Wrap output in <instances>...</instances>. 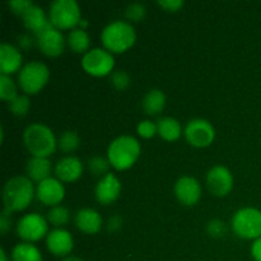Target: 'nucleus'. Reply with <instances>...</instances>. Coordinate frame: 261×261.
Masks as SVG:
<instances>
[{
	"mask_svg": "<svg viewBox=\"0 0 261 261\" xmlns=\"http://www.w3.org/2000/svg\"><path fill=\"white\" fill-rule=\"evenodd\" d=\"M36 196V189L32 180L27 176H14L5 182L3 189L4 208L9 213L22 212L28 208Z\"/></svg>",
	"mask_w": 261,
	"mask_h": 261,
	"instance_id": "f257e3e1",
	"label": "nucleus"
},
{
	"mask_svg": "<svg viewBox=\"0 0 261 261\" xmlns=\"http://www.w3.org/2000/svg\"><path fill=\"white\" fill-rule=\"evenodd\" d=\"M23 143L32 157L48 158L58 148V139L53 130L45 124L35 122L23 132Z\"/></svg>",
	"mask_w": 261,
	"mask_h": 261,
	"instance_id": "f03ea898",
	"label": "nucleus"
},
{
	"mask_svg": "<svg viewBox=\"0 0 261 261\" xmlns=\"http://www.w3.org/2000/svg\"><path fill=\"white\" fill-rule=\"evenodd\" d=\"M137 32L132 23L125 20H115L109 23L101 32V42L103 48L111 54L126 53L134 46Z\"/></svg>",
	"mask_w": 261,
	"mask_h": 261,
	"instance_id": "7ed1b4c3",
	"label": "nucleus"
},
{
	"mask_svg": "<svg viewBox=\"0 0 261 261\" xmlns=\"http://www.w3.org/2000/svg\"><path fill=\"white\" fill-rule=\"evenodd\" d=\"M140 143L132 135H121L110 143L107 148V158L111 167L117 171H125L135 165L140 155Z\"/></svg>",
	"mask_w": 261,
	"mask_h": 261,
	"instance_id": "20e7f679",
	"label": "nucleus"
},
{
	"mask_svg": "<svg viewBox=\"0 0 261 261\" xmlns=\"http://www.w3.org/2000/svg\"><path fill=\"white\" fill-rule=\"evenodd\" d=\"M50 79L47 65L41 61H30L18 73V86L27 96H33L42 91Z\"/></svg>",
	"mask_w": 261,
	"mask_h": 261,
	"instance_id": "39448f33",
	"label": "nucleus"
},
{
	"mask_svg": "<svg viewBox=\"0 0 261 261\" xmlns=\"http://www.w3.org/2000/svg\"><path fill=\"white\" fill-rule=\"evenodd\" d=\"M48 20L59 31L74 30L82 19L81 8L75 0H55L48 8Z\"/></svg>",
	"mask_w": 261,
	"mask_h": 261,
	"instance_id": "423d86ee",
	"label": "nucleus"
},
{
	"mask_svg": "<svg viewBox=\"0 0 261 261\" xmlns=\"http://www.w3.org/2000/svg\"><path fill=\"white\" fill-rule=\"evenodd\" d=\"M234 234L244 240H257L261 237V211L252 206L241 208L232 217Z\"/></svg>",
	"mask_w": 261,
	"mask_h": 261,
	"instance_id": "0eeeda50",
	"label": "nucleus"
},
{
	"mask_svg": "<svg viewBox=\"0 0 261 261\" xmlns=\"http://www.w3.org/2000/svg\"><path fill=\"white\" fill-rule=\"evenodd\" d=\"M82 68L87 74L97 78L111 75L115 68L114 54L103 47L91 48L83 55Z\"/></svg>",
	"mask_w": 261,
	"mask_h": 261,
	"instance_id": "6e6552de",
	"label": "nucleus"
},
{
	"mask_svg": "<svg viewBox=\"0 0 261 261\" xmlns=\"http://www.w3.org/2000/svg\"><path fill=\"white\" fill-rule=\"evenodd\" d=\"M15 232L19 239L24 242L32 244L47 237L48 234V222L45 217L38 213L24 214L18 221Z\"/></svg>",
	"mask_w": 261,
	"mask_h": 261,
	"instance_id": "1a4fd4ad",
	"label": "nucleus"
},
{
	"mask_svg": "<svg viewBox=\"0 0 261 261\" xmlns=\"http://www.w3.org/2000/svg\"><path fill=\"white\" fill-rule=\"evenodd\" d=\"M186 140L191 147L206 148L216 139V129L205 119H193L184 130Z\"/></svg>",
	"mask_w": 261,
	"mask_h": 261,
	"instance_id": "9d476101",
	"label": "nucleus"
},
{
	"mask_svg": "<svg viewBox=\"0 0 261 261\" xmlns=\"http://www.w3.org/2000/svg\"><path fill=\"white\" fill-rule=\"evenodd\" d=\"M35 41L38 50L48 58H58L65 50V37L61 33V31L51 25V23L42 32L36 35Z\"/></svg>",
	"mask_w": 261,
	"mask_h": 261,
	"instance_id": "9b49d317",
	"label": "nucleus"
},
{
	"mask_svg": "<svg viewBox=\"0 0 261 261\" xmlns=\"http://www.w3.org/2000/svg\"><path fill=\"white\" fill-rule=\"evenodd\" d=\"M206 188L214 196L223 198L233 189V176L224 166H214L206 173Z\"/></svg>",
	"mask_w": 261,
	"mask_h": 261,
	"instance_id": "f8f14e48",
	"label": "nucleus"
},
{
	"mask_svg": "<svg viewBox=\"0 0 261 261\" xmlns=\"http://www.w3.org/2000/svg\"><path fill=\"white\" fill-rule=\"evenodd\" d=\"M36 198L47 206H56L65 198V188L59 178L48 177L36 186Z\"/></svg>",
	"mask_w": 261,
	"mask_h": 261,
	"instance_id": "ddd939ff",
	"label": "nucleus"
},
{
	"mask_svg": "<svg viewBox=\"0 0 261 261\" xmlns=\"http://www.w3.org/2000/svg\"><path fill=\"white\" fill-rule=\"evenodd\" d=\"M176 199L185 206H194L201 198V185L195 177L182 176L178 178L173 188Z\"/></svg>",
	"mask_w": 261,
	"mask_h": 261,
	"instance_id": "4468645a",
	"label": "nucleus"
},
{
	"mask_svg": "<svg viewBox=\"0 0 261 261\" xmlns=\"http://www.w3.org/2000/svg\"><path fill=\"white\" fill-rule=\"evenodd\" d=\"M46 247L54 256L68 257L74 249V239L68 229L55 228L46 237Z\"/></svg>",
	"mask_w": 261,
	"mask_h": 261,
	"instance_id": "2eb2a0df",
	"label": "nucleus"
},
{
	"mask_svg": "<svg viewBox=\"0 0 261 261\" xmlns=\"http://www.w3.org/2000/svg\"><path fill=\"white\" fill-rule=\"evenodd\" d=\"M121 193V182L114 173H107L99 178L94 189V196L102 205H110L119 199Z\"/></svg>",
	"mask_w": 261,
	"mask_h": 261,
	"instance_id": "dca6fc26",
	"label": "nucleus"
},
{
	"mask_svg": "<svg viewBox=\"0 0 261 261\" xmlns=\"http://www.w3.org/2000/svg\"><path fill=\"white\" fill-rule=\"evenodd\" d=\"M55 175L61 182H75L83 175V163L75 155H66L55 165Z\"/></svg>",
	"mask_w": 261,
	"mask_h": 261,
	"instance_id": "f3484780",
	"label": "nucleus"
},
{
	"mask_svg": "<svg viewBox=\"0 0 261 261\" xmlns=\"http://www.w3.org/2000/svg\"><path fill=\"white\" fill-rule=\"evenodd\" d=\"M23 63V56L20 50L14 45L3 42L0 45V71L4 75H9L19 71Z\"/></svg>",
	"mask_w": 261,
	"mask_h": 261,
	"instance_id": "a211bd4d",
	"label": "nucleus"
},
{
	"mask_svg": "<svg viewBox=\"0 0 261 261\" xmlns=\"http://www.w3.org/2000/svg\"><path fill=\"white\" fill-rule=\"evenodd\" d=\"M75 226L86 234H96L102 228V217L96 209H79L75 214Z\"/></svg>",
	"mask_w": 261,
	"mask_h": 261,
	"instance_id": "6ab92c4d",
	"label": "nucleus"
},
{
	"mask_svg": "<svg viewBox=\"0 0 261 261\" xmlns=\"http://www.w3.org/2000/svg\"><path fill=\"white\" fill-rule=\"evenodd\" d=\"M22 19L24 27L27 28L30 32H32L35 36L38 35L40 32H42V31L50 24L48 15L46 14L45 10L36 4H32L27 10H25L24 14L22 15Z\"/></svg>",
	"mask_w": 261,
	"mask_h": 261,
	"instance_id": "aec40b11",
	"label": "nucleus"
},
{
	"mask_svg": "<svg viewBox=\"0 0 261 261\" xmlns=\"http://www.w3.org/2000/svg\"><path fill=\"white\" fill-rule=\"evenodd\" d=\"M51 170H53V166H51V162L48 158L32 157L28 160L27 166H25L27 177L38 184L41 181L46 180V178L51 177Z\"/></svg>",
	"mask_w": 261,
	"mask_h": 261,
	"instance_id": "412c9836",
	"label": "nucleus"
},
{
	"mask_svg": "<svg viewBox=\"0 0 261 261\" xmlns=\"http://www.w3.org/2000/svg\"><path fill=\"white\" fill-rule=\"evenodd\" d=\"M157 132L158 135L166 142H176L180 139L181 134H182V126L178 120L167 116L158 120Z\"/></svg>",
	"mask_w": 261,
	"mask_h": 261,
	"instance_id": "4be33fe9",
	"label": "nucleus"
},
{
	"mask_svg": "<svg viewBox=\"0 0 261 261\" xmlns=\"http://www.w3.org/2000/svg\"><path fill=\"white\" fill-rule=\"evenodd\" d=\"M166 101H167V98H166V94L163 93V91L153 88L143 98V110L145 111V114L154 116V115L161 114L165 110Z\"/></svg>",
	"mask_w": 261,
	"mask_h": 261,
	"instance_id": "5701e85b",
	"label": "nucleus"
},
{
	"mask_svg": "<svg viewBox=\"0 0 261 261\" xmlns=\"http://www.w3.org/2000/svg\"><path fill=\"white\" fill-rule=\"evenodd\" d=\"M66 43H68L69 48L75 54H86L88 53L91 48V38L87 33L86 30L82 28H74L69 32L68 38H66Z\"/></svg>",
	"mask_w": 261,
	"mask_h": 261,
	"instance_id": "b1692460",
	"label": "nucleus"
},
{
	"mask_svg": "<svg viewBox=\"0 0 261 261\" xmlns=\"http://www.w3.org/2000/svg\"><path fill=\"white\" fill-rule=\"evenodd\" d=\"M12 261H43L42 254L37 246L28 242H22L13 247Z\"/></svg>",
	"mask_w": 261,
	"mask_h": 261,
	"instance_id": "393cba45",
	"label": "nucleus"
},
{
	"mask_svg": "<svg viewBox=\"0 0 261 261\" xmlns=\"http://www.w3.org/2000/svg\"><path fill=\"white\" fill-rule=\"evenodd\" d=\"M79 145H81V138H79L78 133L73 132V130H66L58 139L59 149L63 150L64 153L75 152Z\"/></svg>",
	"mask_w": 261,
	"mask_h": 261,
	"instance_id": "a878e982",
	"label": "nucleus"
},
{
	"mask_svg": "<svg viewBox=\"0 0 261 261\" xmlns=\"http://www.w3.org/2000/svg\"><path fill=\"white\" fill-rule=\"evenodd\" d=\"M48 223L54 226L55 228H63L70 219V213L68 209L63 205L53 206L50 211L47 212V217H46Z\"/></svg>",
	"mask_w": 261,
	"mask_h": 261,
	"instance_id": "bb28decb",
	"label": "nucleus"
},
{
	"mask_svg": "<svg viewBox=\"0 0 261 261\" xmlns=\"http://www.w3.org/2000/svg\"><path fill=\"white\" fill-rule=\"evenodd\" d=\"M18 96L17 84L9 75L0 74V98L9 103Z\"/></svg>",
	"mask_w": 261,
	"mask_h": 261,
	"instance_id": "cd10ccee",
	"label": "nucleus"
},
{
	"mask_svg": "<svg viewBox=\"0 0 261 261\" xmlns=\"http://www.w3.org/2000/svg\"><path fill=\"white\" fill-rule=\"evenodd\" d=\"M9 111L12 112L14 116L23 117L27 115V112L31 109V99L27 94H18L13 101L8 103Z\"/></svg>",
	"mask_w": 261,
	"mask_h": 261,
	"instance_id": "c85d7f7f",
	"label": "nucleus"
},
{
	"mask_svg": "<svg viewBox=\"0 0 261 261\" xmlns=\"http://www.w3.org/2000/svg\"><path fill=\"white\" fill-rule=\"evenodd\" d=\"M110 167H111V163H110L109 158L107 157H101V155H96V157H92L88 161V170L91 171V173H93L94 176H106L109 172Z\"/></svg>",
	"mask_w": 261,
	"mask_h": 261,
	"instance_id": "c756f323",
	"label": "nucleus"
},
{
	"mask_svg": "<svg viewBox=\"0 0 261 261\" xmlns=\"http://www.w3.org/2000/svg\"><path fill=\"white\" fill-rule=\"evenodd\" d=\"M147 15V8L140 3H133L125 10V17L132 22H142Z\"/></svg>",
	"mask_w": 261,
	"mask_h": 261,
	"instance_id": "7c9ffc66",
	"label": "nucleus"
},
{
	"mask_svg": "<svg viewBox=\"0 0 261 261\" xmlns=\"http://www.w3.org/2000/svg\"><path fill=\"white\" fill-rule=\"evenodd\" d=\"M132 79L130 75L124 70H116L111 74V84L117 91H125L129 88Z\"/></svg>",
	"mask_w": 261,
	"mask_h": 261,
	"instance_id": "2f4dec72",
	"label": "nucleus"
},
{
	"mask_svg": "<svg viewBox=\"0 0 261 261\" xmlns=\"http://www.w3.org/2000/svg\"><path fill=\"white\" fill-rule=\"evenodd\" d=\"M206 232L213 239H221V237L226 236L227 226L221 219H212L206 224Z\"/></svg>",
	"mask_w": 261,
	"mask_h": 261,
	"instance_id": "473e14b6",
	"label": "nucleus"
},
{
	"mask_svg": "<svg viewBox=\"0 0 261 261\" xmlns=\"http://www.w3.org/2000/svg\"><path fill=\"white\" fill-rule=\"evenodd\" d=\"M137 132L139 137H142L143 139H150V138L154 137L155 134H158L157 132V124H154L150 120H143L138 124Z\"/></svg>",
	"mask_w": 261,
	"mask_h": 261,
	"instance_id": "72a5a7b5",
	"label": "nucleus"
},
{
	"mask_svg": "<svg viewBox=\"0 0 261 261\" xmlns=\"http://www.w3.org/2000/svg\"><path fill=\"white\" fill-rule=\"evenodd\" d=\"M32 4L33 3L30 2V0H13V2L8 3V5H9V8L12 9V12L19 15L24 14L25 10H27Z\"/></svg>",
	"mask_w": 261,
	"mask_h": 261,
	"instance_id": "f704fd0d",
	"label": "nucleus"
},
{
	"mask_svg": "<svg viewBox=\"0 0 261 261\" xmlns=\"http://www.w3.org/2000/svg\"><path fill=\"white\" fill-rule=\"evenodd\" d=\"M163 10L166 12H178L181 8L184 7V2L182 0H160L157 3Z\"/></svg>",
	"mask_w": 261,
	"mask_h": 261,
	"instance_id": "c9c22d12",
	"label": "nucleus"
},
{
	"mask_svg": "<svg viewBox=\"0 0 261 261\" xmlns=\"http://www.w3.org/2000/svg\"><path fill=\"white\" fill-rule=\"evenodd\" d=\"M10 214L8 211H3L2 216H0V232L2 234H5L10 229V226H12V218H10Z\"/></svg>",
	"mask_w": 261,
	"mask_h": 261,
	"instance_id": "e433bc0d",
	"label": "nucleus"
},
{
	"mask_svg": "<svg viewBox=\"0 0 261 261\" xmlns=\"http://www.w3.org/2000/svg\"><path fill=\"white\" fill-rule=\"evenodd\" d=\"M122 227V218L120 216H112L111 218L109 219V223H107V229L109 232L114 233V232H117Z\"/></svg>",
	"mask_w": 261,
	"mask_h": 261,
	"instance_id": "4c0bfd02",
	"label": "nucleus"
},
{
	"mask_svg": "<svg viewBox=\"0 0 261 261\" xmlns=\"http://www.w3.org/2000/svg\"><path fill=\"white\" fill-rule=\"evenodd\" d=\"M33 42L36 43V41H33L32 38H31V36L28 35H20L19 37H18V45H19V47L23 48V50H28L30 47H32Z\"/></svg>",
	"mask_w": 261,
	"mask_h": 261,
	"instance_id": "58836bf2",
	"label": "nucleus"
},
{
	"mask_svg": "<svg viewBox=\"0 0 261 261\" xmlns=\"http://www.w3.org/2000/svg\"><path fill=\"white\" fill-rule=\"evenodd\" d=\"M251 255L255 261H261V237L255 240L251 246Z\"/></svg>",
	"mask_w": 261,
	"mask_h": 261,
	"instance_id": "ea45409f",
	"label": "nucleus"
},
{
	"mask_svg": "<svg viewBox=\"0 0 261 261\" xmlns=\"http://www.w3.org/2000/svg\"><path fill=\"white\" fill-rule=\"evenodd\" d=\"M0 261H9L7 252H5L4 249H0Z\"/></svg>",
	"mask_w": 261,
	"mask_h": 261,
	"instance_id": "a19ab883",
	"label": "nucleus"
},
{
	"mask_svg": "<svg viewBox=\"0 0 261 261\" xmlns=\"http://www.w3.org/2000/svg\"><path fill=\"white\" fill-rule=\"evenodd\" d=\"M79 27H81L82 30H86V28L88 27V20L84 19V18H82L81 22H79Z\"/></svg>",
	"mask_w": 261,
	"mask_h": 261,
	"instance_id": "79ce46f5",
	"label": "nucleus"
},
{
	"mask_svg": "<svg viewBox=\"0 0 261 261\" xmlns=\"http://www.w3.org/2000/svg\"><path fill=\"white\" fill-rule=\"evenodd\" d=\"M61 261H84V260L81 259V257H76V256H68Z\"/></svg>",
	"mask_w": 261,
	"mask_h": 261,
	"instance_id": "37998d69",
	"label": "nucleus"
}]
</instances>
